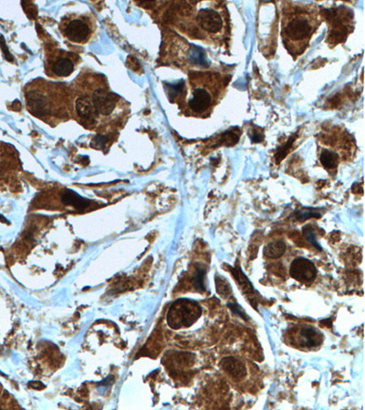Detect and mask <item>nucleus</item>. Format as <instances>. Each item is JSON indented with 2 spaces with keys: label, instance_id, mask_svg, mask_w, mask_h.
<instances>
[{
  "label": "nucleus",
  "instance_id": "nucleus-9",
  "mask_svg": "<svg viewBox=\"0 0 365 410\" xmlns=\"http://www.w3.org/2000/svg\"><path fill=\"white\" fill-rule=\"evenodd\" d=\"M90 29L84 20H73L64 29V35L72 42L82 43L89 38Z\"/></svg>",
  "mask_w": 365,
  "mask_h": 410
},
{
  "label": "nucleus",
  "instance_id": "nucleus-12",
  "mask_svg": "<svg viewBox=\"0 0 365 410\" xmlns=\"http://www.w3.org/2000/svg\"><path fill=\"white\" fill-rule=\"evenodd\" d=\"M74 70V64L70 58L60 57L52 66V71L59 77H68Z\"/></svg>",
  "mask_w": 365,
  "mask_h": 410
},
{
  "label": "nucleus",
  "instance_id": "nucleus-7",
  "mask_svg": "<svg viewBox=\"0 0 365 410\" xmlns=\"http://www.w3.org/2000/svg\"><path fill=\"white\" fill-rule=\"evenodd\" d=\"M26 100L30 112L38 117L49 114L50 111V100L40 90H30L26 94Z\"/></svg>",
  "mask_w": 365,
  "mask_h": 410
},
{
  "label": "nucleus",
  "instance_id": "nucleus-24",
  "mask_svg": "<svg viewBox=\"0 0 365 410\" xmlns=\"http://www.w3.org/2000/svg\"><path fill=\"white\" fill-rule=\"evenodd\" d=\"M106 140H107V138L104 136H97L93 139V142L91 143V145L95 148H102L105 145Z\"/></svg>",
  "mask_w": 365,
  "mask_h": 410
},
{
  "label": "nucleus",
  "instance_id": "nucleus-19",
  "mask_svg": "<svg viewBox=\"0 0 365 410\" xmlns=\"http://www.w3.org/2000/svg\"><path fill=\"white\" fill-rule=\"evenodd\" d=\"M215 289L216 293L222 297H228L232 294V287L228 281L221 275L215 276Z\"/></svg>",
  "mask_w": 365,
  "mask_h": 410
},
{
  "label": "nucleus",
  "instance_id": "nucleus-5",
  "mask_svg": "<svg viewBox=\"0 0 365 410\" xmlns=\"http://www.w3.org/2000/svg\"><path fill=\"white\" fill-rule=\"evenodd\" d=\"M290 275L293 279L300 283H311L315 280L317 268L309 259L298 257L292 261L290 265Z\"/></svg>",
  "mask_w": 365,
  "mask_h": 410
},
{
  "label": "nucleus",
  "instance_id": "nucleus-17",
  "mask_svg": "<svg viewBox=\"0 0 365 410\" xmlns=\"http://www.w3.org/2000/svg\"><path fill=\"white\" fill-rule=\"evenodd\" d=\"M320 160L327 170H334L339 164V156L334 151L322 150L320 154Z\"/></svg>",
  "mask_w": 365,
  "mask_h": 410
},
{
  "label": "nucleus",
  "instance_id": "nucleus-16",
  "mask_svg": "<svg viewBox=\"0 0 365 410\" xmlns=\"http://www.w3.org/2000/svg\"><path fill=\"white\" fill-rule=\"evenodd\" d=\"M322 216V210L320 208H301L300 210H297L292 215L293 221H297L302 223L304 221L310 219V218H316L319 219Z\"/></svg>",
  "mask_w": 365,
  "mask_h": 410
},
{
  "label": "nucleus",
  "instance_id": "nucleus-11",
  "mask_svg": "<svg viewBox=\"0 0 365 410\" xmlns=\"http://www.w3.org/2000/svg\"><path fill=\"white\" fill-rule=\"evenodd\" d=\"M61 200L64 204L72 206L80 211L85 210L86 208L90 207V204L92 203L91 200L82 198L74 190H64L62 192Z\"/></svg>",
  "mask_w": 365,
  "mask_h": 410
},
{
  "label": "nucleus",
  "instance_id": "nucleus-6",
  "mask_svg": "<svg viewBox=\"0 0 365 410\" xmlns=\"http://www.w3.org/2000/svg\"><path fill=\"white\" fill-rule=\"evenodd\" d=\"M296 344L300 347L313 349L319 347L323 342V335L319 329L311 325L301 326L295 336Z\"/></svg>",
  "mask_w": 365,
  "mask_h": 410
},
{
  "label": "nucleus",
  "instance_id": "nucleus-15",
  "mask_svg": "<svg viewBox=\"0 0 365 410\" xmlns=\"http://www.w3.org/2000/svg\"><path fill=\"white\" fill-rule=\"evenodd\" d=\"M286 251V245L282 241H274L269 243L263 249V255L267 258L277 259L284 255Z\"/></svg>",
  "mask_w": 365,
  "mask_h": 410
},
{
  "label": "nucleus",
  "instance_id": "nucleus-2",
  "mask_svg": "<svg viewBox=\"0 0 365 410\" xmlns=\"http://www.w3.org/2000/svg\"><path fill=\"white\" fill-rule=\"evenodd\" d=\"M191 78V96L188 107L193 112L202 114L209 110L225 83L218 73L195 72Z\"/></svg>",
  "mask_w": 365,
  "mask_h": 410
},
{
  "label": "nucleus",
  "instance_id": "nucleus-1",
  "mask_svg": "<svg viewBox=\"0 0 365 410\" xmlns=\"http://www.w3.org/2000/svg\"><path fill=\"white\" fill-rule=\"evenodd\" d=\"M321 17L314 6L290 5L283 10L281 36L291 55H300L319 28Z\"/></svg>",
  "mask_w": 365,
  "mask_h": 410
},
{
  "label": "nucleus",
  "instance_id": "nucleus-21",
  "mask_svg": "<svg viewBox=\"0 0 365 410\" xmlns=\"http://www.w3.org/2000/svg\"><path fill=\"white\" fill-rule=\"evenodd\" d=\"M166 90H168V95L170 98H176L183 93L185 89V81L180 80L176 83H166Z\"/></svg>",
  "mask_w": 365,
  "mask_h": 410
},
{
  "label": "nucleus",
  "instance_id": "nucleus-22",
  "mask_svg": "<svg viewBox=\"0 0 365 410\" xmlns=\"http://www.w3.org/2000/svg\"><path fill=\"white\" fill-rule=\"evenodd\" d=\"M227 306H228V308L232 311V313H233L234 315L238 316V317H240L241 319H243L244 321L249 320V316L246 314L245 310L242 308V306H241L240 305H238V304L235 303V302H228V303H227Z\"/></svg>",
  "mask_w": 365,
  "mask_h": 410
},
{
  "label": "nucleus",
  "instance_id": "nucleus-8",
  "mask_svg": "<svg viewBox=\"0 0 365 410\" xmlns=\"http://www.w3.org/2000/svg\"><path fill=\"white\" fill-rule=\"evenodd\" d=\"M96 111L102 115H110L114 110L117 97L104 89H97L92 96Z\"/></svg>",
  "mask_w": 365,
  "mask_h": 410
},
{
  "label": "nucleus",
  "instance_id": "nucleus-14",
  "mask_svg": "<svg viewBox=\"0 0 365 410\" xmlns=\"http://www.w3.org/2000/svg\"><path fill=\"white\" fill-rule=\"evenodd\" d=\"M229 269H230L231 274L235 277V281L237 282L241 290L243 291L244 294H253L255 292L253 285L250 283L247 275L243 273L239 265H236L235 267L229 266Z\"/></svg>",
  "mask_w": 365,
  "mask_h": 410
},
{
  "label": "nucleus",
  "instance_id": "nucleus-20",
  "mask_svg": "<svg viewBox=\"0 0 365 410\" xmlns=\"http://www.w3.org/2000/svg\"><path fill=\"white\" fill-rule=\"evenodd\" d=\"M302 234L304 235L306 240L308 241L310 244L314 246L318 251H322V246L319 244V242L317 240V235L315 234V231L313 229V227L311 225H307L302 228Z\"/></svg>",
  "mask_w": 365,
  "mask_h": 410
},
{
  "label": "nucleus",
  "instance_id": "nucleus-4",
  "mask_svg": "<svg viewBox=\"0 0 365 410\" xmlns=\"http://www.w3.org/2000/svg\"><path fill=\"white\" fill-rule=\"evenodd\" d=\"M215 6V3L213 7H202L195 16L197 30H201L205 37L214 40L223 37L226 30L224 10Z\"/></svg>",
  "mask_w": 365,
  "mask_h": 410
},
{
  "label": "nucleus",
  "instance_id": "nucleus-10",
  "mask_svg": "<svg viewBox=\"0 0 365 410\" xmlns=\"http://www.w3.org/2000/svg\"><path fill=\"white\" fill-rule=\"evenodd\" d=\"M220 365L223 370L235 380H242L248 375V368L244 362L239 358L226 356L221 360Z\"/></svg>",
  "mask_w": 365,
  "mask_h": 410
},
{
  "label": "nucleus",
  "instance_id": "nucleus-3",
  "mask_svg": "<svg viewBox=\"0 0 365 410\" xmlns=\"http://www.w3.org/2000/svg\"><path fill=\"white\" fill-rule=\"evenodd\" d=\"M202 315L201 305L193 299L181 298L171 305L167 314V324L172 329L190 327Z\"/></svg>",
  "mask_w": 365,
  "mask_h": 410
},
{
  "label": "nucleus",
  "instance_id": "nucleus-23",
  "mask_svg": "<svg viewBox=\"0 0 365 410\" xmlns=\"http://www.w3.org/2000/svg\"><path fill=\"white\" fill-rule=\"evenodd\" d=\"M0 48L2 50V52L4 54L6 60L12 62L14 60V58H13V56L10 54V50H8V47L6 45V41L4 38H3V36H0Z\"/></svg>",
  "mask_w": 365,
  "mask_h": 410
},
{
  "label": "nucleus",
  "instance_id": "nucleus-13",
  "mask_svg": "<svg viewBox=\"0 0 365 410\" xmlns=\"http://www.w3.org/2000/svg\"><path fill=\"white\" fill-rule=\"evenodd\" d=\"M76 110L80 118L90 120L95 115L96 110L90 100L86 97H80L76 100Z\"/></svg>",
  "mask_w": 365,
  "mask_h": 410
},
{
  "label": "nucleus",
  "instance_id": "nucleus-18",
  "mask_svg": "<svg viewBox=\"0 0 365 410\" xmlns=\"http://www.w3.org/2000/svg\"><path fill=\"white\" fill-rule=\"evenodd\" d=\"M206 275V269L203 265H197L195 268V274L192 278V283L195 288L201 294L205 292V277Z\"/></svg>",
  "mask_w": 365,
  "mask_h": 410
}]
</instances>
